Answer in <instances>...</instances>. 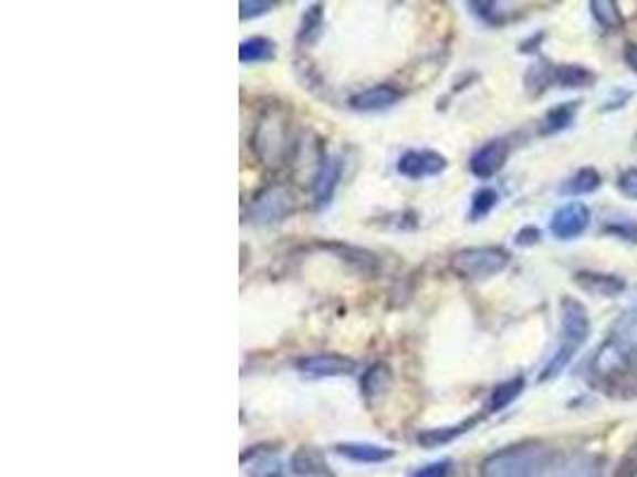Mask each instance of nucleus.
Listing matches in <instances>:
<instances>
[{"label":"nucleus","instance_id":"1","mask_svg":"<svg viewBox=\"0 0 637 477\" xmlns=\"http://www.w3.org/2000/svg\"><path fill=\"white\" fill-rule=\"evenodd\" d=\"M589 373L606 390H616L637 377V313H626L614 322L609 336L595 353Z\"/></svg>","mask_w":637,"mask_h":477},{"label":"nucleus","instance_id":"2","mask_svg":"<svg viewBox=\"0 0 637 477\" xmlns=\"http://www.w3.org/2000/svg\"><path fill=\"white\" fill-rule=\"evenodd\" d=\"M547 460V449L537 442L513 444L484 458L480 477H542Z\"/></svg>","mask_w":637,"mask_h":477},{"label":"nucleus","instance_id":"3","mask_svg":"<svg viewBox=\"0 0 637 477\" xmlns=\"http://www.w3.org/2000/svg\"><path fill=\"white\" fill-rule=\"evenodd\" d=\"M511 263L509 251L499 246H470L451 258V270L463 280H490V277L504 272Z\"/></svg>","mask_w":637,"mask_h":477},{"label":"nucleus","instance_id":"4","mask_svg":"<svg viewBox=\"0 0 637 477\" xmlns=\"http://www.w3.org/2000/svg\"><path fill=\"white\" fill-rule=\"evenodd\" d=\"M296 210V198L290 189L284 187H270L263 194L255 196V201L251 204L249 218L255 225H278L282 220L290 218Z\"/></svg>","mask_w":637,"mask_h":477},{"label":"nucleus","instance_id":"5","mask_svg":"<svg viewBox=\"0 0 637 477\" xmlns=\"http://www.w3.org/2000/svg\"><path fill=\"white\" fill-rule=\"evenodd\" d=\"M558 315H561V334H564V346L578 349L583 346L589 334H593V322H589L587 308L573 297H564L558 303Z\"/></svg>","mask_w":637,"mask_h":477},{"label":"nucleus","instance_id":"6","mask_svg":"<svg viewBox=\"0 0 637 477\" xmlns=\"http://www.w3.org/2000/svg\"><path fill=\"white\" fill-rule=\"evenodd\" d=\"M299 373L309 380H325V377H346L356 371V363L340 353H315V356L301 359Z\"/></svg>","mask_w":637,"mask_h":477},{"label":"nucleus","instance_id":"7","mask_svg":"<svg viewBox=\"0 0 637 477\" xmlns=\"http://www.w3.org/2000/svg\"><path fill=\"white\" fill-rule=\"evenodd\" d=\"M397 170L408 179H425L435 177L447 170V158L437 151H406L397 163Z\"/></svg>","mask_w":637,"mask_h":477},{"label":"nucleus","instance_id":"8","mask_svg":"<svg viewBox=\"0 0 637 477\" xmlns=\"http://www.w3.org/2000/svg\"><path fill=\"white\" fill-rule=\"evenodd\" d=\"M589 225V208L581 201H571L566 206H561L554 215L550 229L552 235L561 241H571L575 237H581Z\"/></svg>","mask_w":637,"mask_h":477},{"label":"nucleus","instance_id":"9","mask_svg":"<svg viewBox=\"0 0 637 477\" xmlns=\"http://www.w3.org/2000/svg\"><path fill=\"white\" fill-rule=\"evenodd\" d=\"M573 282L578 289H583L589 297L599 299H616L628 289V282L624 277L609 274V272H595V270H581L573 274Z\"/></svg>","mask_w":637,"mask_h":477},{"label":"nucleus","instance_id":"10","mask_svg":"<svg viewBox=\"0 0 637 477\" xmlns=\"http://www.w3.org/2000/svg\"><path fill=\"white\" fill-rule=\"evenodd\" d=\"M509 158V144L504 138H494V142L480 146L473 158H470V173L478 179H492L499 170H502Z\"/></svg>","mask_w":637,"mask_h":477},{"label":"nucleus","instance_id":"11","mask_svg":"<svg viewBox=\"0 0 637 477\" xmlns=\"http://www.w3.org/2000/svg\"><path fill=\"white\" fill-rule=\"evenodd\" d=\"M401 101V91L391 84H375L370 89H363L358 91L356 96H352L348 105L354 107V111H363V113H375V111H387L394 103Z\"/></svg>","mask_w":637,"mask_h":477},{"label":"nucleus","instance_id":"12","mask_svg":"<svg viewBox=\"0 0 637 477\" xmlns=\"http://www.w3.org/2000/svg\"><path fill=\"white\" fill-rule=\"evenodd\" d=\"M335 452L340 456H344L346 460H354V464H385V460L394 458V449L389 446H380V444H368V442H344L337 444Z\"/></svg>","mask_w":637,"mask_h":477},{"label":"nucleus","instance_id":"13","mask_svg":"<svg viewBox=\"0 0 637 477\" xmlns=\"http://www.w3.org/2000/svg\"><path fill=\"white\" fill-rule=\"evenodd\" d=\"M340 177H342V163H340V158L327 156V158L321 163V170H317L315 182H313V194H315L317 206H327V204H330V198L335 196Z\"/></svg>","mask_w":637,"mask_h":477},{"label":"nucleus","instance_id":"14","mask_svg":"<svg viewBox=\"0 0 637 477\" xmlns=\"http://www.w3.org/2000/svg\"><path fill=\"white\" fill-rule=\"evenodd\" d=\"M292 470L301 477H332L325 456L313 449V446H301V449L292 456Z\"/></svg>","mask_w":637,"mask_h":477},{"label":"nucleus","instance_id":"15","mask_svg":"<svg viewBox=\"0 0 637 477\" xmlns=\"http://www.w3.org/2000/svg\"><path fill=\"white\" fill-rule=\"evenodd\" d=\"M480 423V418L476 415V418H468L459 425H451V427H435V429H425V433L418 435V444L422 446H428V449H437V446H442V444H449L453 442L457 437L466 435L470 427H476Z\"/></svg>","mask_w":637,"mask_h":477},{"label":"nucleus","instance_id":"16","mask_svg":"<svg viewBox=\"0 0 637 477\" xmlns=\"http://www.w3.org/2000/svg\"><path fill=\"white\" fill-rule=\"evenodd\" d=\"M602 187V175L595 170V167H583L575 175H571L564 184H561V194L564 196H587L595 194Z\"/></svg>","mask_w":637,"mask_h":477},{"label":"nucleus","instance_id":"17","mask_svg":"<svg viewBox=\"0 0 637 477\" xmlns=\"http://www.w3.org/2000/svg\"><path fill=\"white\" fill-rule=\"evenodd\" d=\"M244 470L249 477H282L284 464L268 452H251L244 456Z\"/></svg>","mask_w":637,"mask_h":477},{"label":"nucleus","instance_id":"18","mask_svg":"<svg viewBox=\"0 0 637 477\" xmlns=\"http://www.w3.org/2000/svg\"><path fill=\"white\" fill-rule=\"evenodd\" d=\"M595 80V72L583 65H554V84L561 89H587Z\"/></svg>","mask_w":637,"mask_h":477},{"label":"nucleus","instance_id":"19","mask_svg":"<svg viewBox=\"0 0 637 477\" xmlns=\"http://www.w3.org/2000/svg\"><path fill=\"white\" fill-rule=\"evenodd\" d=\"M523 387H525L523 377H513V380L497 384L492 396H490V402H488V413H499V411H504L507 406H511L515 398L521 396Z\"/></svg>","mask_w":637,"mask_h":477},{"label":"nucleus","instance_id":"20","mask_svg":"<svg viewBox=\"0 0 637 477\" xmlns=\"http://www.w3.org/2000/svg\"><path fill=\"white\" fill-rule=\"evenodd\" d=\"M272 55H275V43H272L270 39H263V37L247 39V41H241V45H239V60L244 65L263 63V60H268Z\"/></svg>","mask_w":637,"mask_h":477},{"label":"nucleus","instance_id":"21","mask_svg":"<svg viewBox=\"0 0 637 477\" xmlns=\"http://www.w3.org/2000/svg\"><path fill=\"white\" fill-rule=\"evenodd\" d=\"M589 10H593V18L606 32H620L624 29V14H620L618 6L612 3V0H593Z\"/></svg>","mask_w":637,"mask_h":477},{"label":"nucleus","instance_id":"22","mask_svg":"<svg viewBox=\"0 0 637 477\" xmlns=\"http://www.w3.org/2000/svg\"><path fill=\"white\" fill-rule=\"evenodd\" d=\"M575 113H578V103H561V105L552 107V111L544 115L542 132L544 134H556V132L568 129L573 125Z\"/></svg>","mask_w":637,"mask_h":477},{"label":"nucleus","instance_id":"23","mask_svg":"<svg viewBox=\"0 0 637 477\" xmlns=\"http://www.w3.org/2000/svg\"><path fill=\"white\" fill-rule=\"evenodd\" d=\"M389 382H391V373H389V367L383 365V363H377L373 365L370 371L363 375L361 380V390L366 396H377V394H383L387 387H389Z\"/></svg>","mask_w":637,"mask_h":477},{"label":"nucleus","instance_id":"24","mask_svg":"<svg viewBox=\"0 0 637 477\" xmlns=\"http://www.w3.org/2000/svg\"><path fill=\"white\" fill-rule=\"evenodd\" d=\"M499 204V194L492 187H482L473 194V204H470V220L478 222L488 218L492 208Z\"/></svg>","mask_w":637,"mask_h":477},{"label":"nucleus","instance_id":"25","mask_svg":"<svg viewBox=\"0 0 637 477\" xmlns=\"http://www.w3.org/2000/svg\"><path fill=\"white\" fill-rule=\"evenodd\" d=\"M556 477H604L597 460L593 458H571L568 464L558 470Z\"/></svg>","mask_w":637,"mask_h":477},{"label":"nucleus","instance_id":"26","mask_svg":"<svg viewBox=\"0 0 637 477\" xmlns=\"http://www.w3.org/2000/svg\"><path fill=\"white\" fill-rule=\"evenodd\" d=\"M604 235L616 237L620 241L637 243V222L635 220H614L604 225Z\"/></svg>","mask_w":637,"mask_h":477},{"label":"nucleus","instance_id":"27","mask_svg":"<svg viewBox=\"0 0 637 477\" xmlns=\"http://www.w3.org/2000/svg\"><path fill=\"white\" fill-rule=\"evenodd\" d=\"M614 477H637V439L630 442L626 454L620 456Z\"/></svg>","mask_w":637,"mask_h":477},{"label":"nucleus","instance_id":"28","mask_svg":"<svg viewBox=\"0 0 637 477\" xmlns=\"http://www.w3.org/2000/svg\"><path fill=\"white\" fill-rule=\"evenodd\" d=\"M618 191L633 198V201H637V167H626L624 173L618 175Z\"/></svg>","mask_w":637,"mask_h":477},{"label":"nucleus","instance_id":"29","mask_svg":"<svg viewBox=\"0 0 637 477\" xmlns=\"http://www.w3.org/2000/svg\"><path fill=\"white\" fill-rule=\"evenodd\" d=\"M241 8V20H253V18H261V14L272 10V3H265V0H244V3L239 6Z\"/></svg>","mask_w":637,"mask_h":477},{"label":"nucleus","instance_id":"30","mask_svg":"<svg viewBox=\"0 0 637 477\" xmlns=\"http://www.w3.org/2000/svg\"><path fill=\"white\" fill-rule=\"evenodd\" d=\"M470 8H476V14H480V18L488 24L502 22V12H499L497 3H473Z\"/></svg>","mask_w":637,"mask_h":477},{"label":"nucleus","instance_id":"31","mask_svg":"<svg viewBox=\"0 0 637 477\" xmlns=\"http://www.w3.org/2000/svg\"><path fill=\"white\" fill-rule=\"evenodd\" d=\"M451 464L449 460H435V464H428L425 468L416 470L411 477H447Z\"/></svg>","mask_w":637,"mask_h":477},{"label":"nucleus","instance_id":"32","mask_svg":"<svg viewBox=\"0 0 637 477\" xmlns=\"http://www.w3.org/2000/svg\"><path fill=\"white\" fill-rule=\"evenodd\" d=\"M628 98H630V91H626V89H616V91H612V96L606 98L604 111H606V113H609V111H618V107H624V105H626Z\"/></svg>","mask_w":637,"mask_h":477},{"label":"nucleus","instance_id":"33","mask_svg":"<svg viewBox=\"0 0 637 477\" xmlns=\"http://www.w3.org/2000/svg\"><path fill=\"white\" fill-rule=\"evenodd\" d=\"M542 239V232L537 227H523L519 235H515V243L519 246H533V243H537Z\"/></svg>","mask_w":637,"mask_h":477},{"label":"nucleus","instance_id":"34","mask_svg":"<svg viewBox=\"0 0 637 477\" xmlns=\"http://www.w3.org/2000/svg\"><path fill=\"white\" fill-rule=\"evenodd\" d=\"M624 60H626V65L637 74V43H626V49H624Z\"/></svg>","mask_w":637,"mask_h":477}]
</instances>
